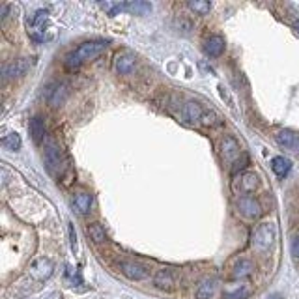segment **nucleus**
Masks as SVG:
<instances>
[{
	"instance_id": "11",
	"label": "nucleus",
	"mask_w": 299,
	"mask_h": 299,
	"mask_svg": "<svg viewBox=\"0 0 299 299\" xmlns=\"http://www.w3.org/2000/svg\"><path fill=\"white\" fill-rule=\"evenodd\" d=\"M114 68L120 75H131L135 71V56L131 52H122L114 60Z\"/></svg>"
},
{
	"instance_id": "23",
	"label": "nucleus",
	"mask_w": 299,
	"mask_h": 299,
	"mask_svg": "<svg viewBox=\"0 0 299 299\" xmlns=\"http://www.w3.org/2000/svg\"><path fill=\"white\" fill-rule=\"evenodd\" d=\"M187 6L189 9H193L198 15H206V13H210V9H212V4L206 2V0H191V2H187Z\"/></svg>"
},
{
	"instance_id": "5",
	"label": "nucleus",
	"mask_w": 299,
	"mask_h": 299,
	"mask_svg": "<svg viewBox=\"0 0 299 299\" xmlns=\"http://www.w3.org/2000/svg\"><path fill=\"white\" fill-rule=\"evenodd\" d=\"M54 271V265L49 258H38L36 262H32V265L28 267V275L34 279V281H47Z\"/></svg>"
},
{
	"instance_id": "19",
	"label": "nucleus",
	"mask_w": 299,
	"mask_h": 299,
	"mask_svg": "<svg viewBox=\"0 0 299 299\" xmlns=\"http://www.w3.org/2000/svg\"><path fill=\"white\" fill-rule=\"evenodd\" d=\"M28 129H30V135H32V138H34V142H42L43 137H45V124H43L42 118H32L30 120V124H28Z\"/></svg>"
},
{
	"instance_id": "15",
	"label": "nucleus",
	"mask_w": 299,
	"mask_h": 299,
	"mask_svg": "<svg viewBox=\"0 0 299 299\" xmlns=\"http://www.w3.org/2000/svg\"><path fill=\"white\" fill-rule=\"evenodd\" d=\"M258 187V178L255 172H243L239 174V191L241 193H251Z\"/></svg>"
},
{
	"instance_id": "22",
	"label": "nucleus",
	"mask_w": 299,
	"mask_h": 299,
	"mask_svg": "<svg viewBox=\"0 0 299 299\" xmlns=\"http://www.w3.org/2000/svg\"><path fill=\"white\" fill-rule=\"evenodd\" d=\"M86 232H88L90 239H92V241H95V243H103V241L107 239V236H105V230H103V226H101V224H97V222L90 224V226L86 228Z\"/></svg>"
},
{
	"instance_id": "13",
	"label": "nucleus",
	"mask_w": 299,
	"mask_h": 299,
	"mask_svg": "<svg viewBox=\"0 0 299 299\" xmlns=\"http://www.w3.org/2000/svg\"><path fill=\"white\" fill-rule=\"evenodd\" d=\"M154 284H155V288L169 292V290H172V288H174L176 279H174V275H172L169 269H161V271H157V273H155Z\"/></svg>"
},
{
	"instance_id": "20",
	"label": "nucleus",
	"mask_w": 299,
	"mask_h": 299,
	"mask_svg": "<svg viewBox=\"0 0 299 299\" xmlns=\"http://www.w3.org/2000/svg\"><path fill=\"white\" fill-rule=\"evenodd\" d=\"M253 269H255V265H253L251 260H239L238 264L234 265L232 275H234V279H245V277L253 273Z\"/></svg>"
},
{
	"instance_id": "7",
	"label": "nucleus",
	"mask_w": 299,
	"mask_h": 299,
	"mask_svg": "<svg viewBox=\"0 0 299 299\" xmlns=\"http://www.w3.org/2000/svg\"><path fill=\"white\" fill-rule=\"evenodd\" d=\"M277 144L284 148V150H290L294 154H299V133L290 131V129H282L275 135Z\"/></svg>"
},
{
	"instance_id": "9",
	"label": "nucleus",
	"mask_w": 299,
	"mask_h": 299,
	"mask_svg": "<svg viewBox=\"0 0 299 299\" xmlns=\"http://www.w3.org/2000/svg\"><path fill=\"white\" fill-rule=\"evenodd\" d=\"M239 150H241V148H239V142L234 137L226 135V137L222 138V142H221V155H222V159H224L226 163L238 161V157L241 155V152H239Z\"/></svg>"
},
{
	"instance_id": "29",
	"label": "nucleus",
	"mask_w": 299,
	"mask_h": 299,
	"mask_svg": "<svg viewBox=\"0 0 299 299\" xmlns=\"http://www.w3.org/2000/svg\"><path fill=\"white\" fill-rule=\"evenodd\" d=\"M292 256L296 258V260H299V236H296V238L292 239Z\"/></svg>"
},
{
	"instance_id": "3",
	"label": "nucleus",
	"mask_w": 299,
	"mask_h": 299,
	"mask_svg": "<svg viewBox=\"0 0 299 299\" xmlns=\"http://www.w3.org/2000/svg\"><path fill=\"white\" fill-rule=\"evenodd\" d=\"M238 212L245 219H258L262 215V206L255 197H249V195H243V197L238 198Z\"/></svg>"
},
{
	"instance_id": "4",
	"label": "nucleus",
	"mask_w": 299,
	"mask_h": 299,
	"mask_svg": "<svg viewBox=\"0 0 299 299\" xmlns=\"http://www.w3.org/2000/svg\"><path fill=\"white\" fill-rule=\"evenodd\" d=\"M255 247L260 249V251H265L273 245L275 241V226L273 224H260L256 230H255Z\"/></svg>"
},
{
	"instance_id": "28",
	"label": "nucleus",
	"mask_w": 299,
	"mask_h": 299,
	"mask_svg": "<svg viewBox=\"0 0 299 299\" xmlns=\"http://www.w3.org/2000/svg\"><path fill=\"white\" fill-rule=\"evenodd\" d=\"M247 165H249V157L247 155H241V161L238 159V161L234 163V167H232V174H238V172L243 171Z\"/></svg>"
},
{
	"instance_id": "24",
	"label": "nucleus",
	"mask_w": 299,
	"mask_h": 299,
	"mask_svg": "<svg viewBox=\"0 0 299 299\" xmlns=\"http://www.w3.org/2000/svg\"><path fill=\"white\" fill-rule=\"evenodd\" d=\"M124 6H126V9H131L137 15H146L152 11V6L148 2H131V4H124Z\"/></svg>"
},
{
	"instance_id": "10",
	"label": "nucleus",
	"mask_w": 299,
	"mask_h": 299,
	"mask_svg": "<svg viewBox=\"0 0 299 299\" xmlns=\"http://www.w3.org/2000/svg\"><path fill=\"white\" fill-rule=\"evenodd\" d=\"M120 271L128 277L129 281H144L148 277V269L144 265L135 264V262H122L120 264Z\"/></svg>"
},
{
	"instance_id": "21",
	"label": "nucleus",
	"mask_w": 299,
	"mask_h": 299,
	"mask_svg": "<svg viewBox=\"0 0 299 299\" xmlns=\"http://www.w3.org/2000/svg\"><path fill=\"white\" fill-rule=\"evenodd\" d=\"M75 208L79 210V214L86 215L92 208V195L88 193H79L75 195Z\"/></svg>"
},
{
	"instance_id": "8",
	"label": "nucleus",
	"mask_w": 299,
	"mask_h": 299,
	"mask_svg": "<svg viewBox=\"0 0 299 299\" xmlns=\"http://www.w3.org/2000/svg\"><path fill=\"white\" fill-rule=\"evenodd\" d=\"M32 66V62L28 58H21V60H13V62H9V64H4V68H2V75L4 79H11V77H21V75H25L28 68Z\"/></svg>"
},
{
	"instance_id": "2",
	"label": "nucleus",
	"mask_w": 299,
	"mask_h": 299,
	"mask_svg": "<svg viewBox=\"0 0 299 299\" xmlns=\"http://www.w3.org/2000/svg\"><path fill=\"white\" fill-rule=\"evenodd\" d=\"M45 165L51 174L54 176H60L62 174V148H60L52 138L47 140V146H45Z\"/></svg>"
},
{
	"instance_id": "31",
	"label": "nucleus",
	"mask_w": 299,
	"mask_h": 299,
	"mask_svg": "<svg viewBox=\"0 0 299 299\" xmlns=\"http://www.w3.org/2000/svg\"><path fill=\"white\" fill-rule=\"evenodd\" d=\"M294 28H296V30H298V32H299V19H298V21H296V23H294Z\"/></svg>"
},
{
	"instance_id": "1",
	"label": "nucleus",
	"mask_w": 299,
	"mask_h": 299,
	"mask_svg": "<svg viewBox=\"0 0 299 299\" xmlns=\"http://www.w3.org/2000/svg\"><path fill=\"white\" fill-rule=\"evenodd\" d=\"M107 45H109V43L103 42V40H94V42L81 43L77 49H73V51L64 58V66H66L69 71H75V69L81 68L85 62L94 60V58H97L99 54H103V52L107 51Z\"/></svg>"
},
{
	"instance_id": "27",
	"label": "nucleus",
	"mask_w": 299,
	"mask_h": 299,
	"mask_svg": "<svg viewBox=\"0 0 299 299\" xmlns=\"http://www.w3.org/2000/svg\"><path fill=\"white\" fill-rule=\"evenodd\" d=\"M249 294H251V290H249L247 286H241V288H238V290L234 292H226L222 296V299H247Z\"/></svg>"
},
{
	"instance_id": "26",
	"label": "nucleus",
	"mask_w": 299,
	"mask_h": 299,
	"mask_svg": "<svg viewBox=\"0 0 299 299\" xmlns=\"http://www.w3.org/2000/svg\"><path fill=\"white\" fill-rule=\"evenodd\" d=\"M2 144L8 150H19L21 148V137H19L17 133H9L8 137L2 140Z\"/></svg>"
},
{
	"instance_id": "6",
	"label": "nucleus",
	"mask_w": 299,
	"mask_h": 299,
	"mask_svg": "<svg viewBox=\"0 0 299 299\" xmlns=\"http://www.w3.org/2000/svg\"><path fill=\"white\" fill-rule=\"evenodd\" d=\"M47 11L40 9L36 11L32 21H28V34L32 36V40L36 42H43L45 40V23H47Z\"/></svg>"
},
{
	"instance_id": "16",
	"label": "nucleus",
	"mask_w": 299,
	"mask_h": 299,
	"mask_svg": "<svg viewBox=\"0 0 299 299\" xmlns=\"http://www.w3.org/2000/svg\"><path fill=\"white\" fill-rule=\"evenodd\" d=\"M183 114H185V118L191 122V124H200V118H202V114H204V109H202V105H198L197 101H189L185 105V109H183Z\"/></svg>"
},
{
	"instance_id": "17",
	"label": "nucleus",
	"mask_w": 299,
	"mask_h": 299,
	"mask_svg": "<svg viewBox=\"0 0 299 299\" xmlns=\"http://www.w3.org/2000/svg\"><path fill=\"white\" fill-rule=\"evenodd\" d=\"M215 290H217V284L215 281H210V279H206L198 284L197 292H195V298L197 299H212L214 298Z\"/></svg>"
},
{
	"instance_id": "14",
	"label": "nucleus",
	"mask_w": 299,
	"mask_h": 299,
	"mask_svg": "<svg viewBox=\"0 0 299 299\" xmlns=\"http://www.w3.org/2000/svg\"><path fill=\"white\" fill-rule=\"evenodd\" d=\"M204 51L206 54H210V56H221L222 51H224V40H222L221 36H212L208 42L204 43Z\"/></svg>"
},
{
	"instance_id": "12",
	"label": "nucleus",
	"mask_w": 299,
	"mask_h": 299,
	"mask_svg": "<svg viewBox=\"0 0 299 299\" xmlns=\"http://www.w3.org/2000/svg\"><path fill=\"white\" fill-rule=\"evenodd\" d=\"M66 95H68V88L64 85H49L45 92V97L49 99L52 107H60V103H64Z\"/></svg>"
},
{
	"instance_id": "30",
	"label": "nucleus",
	"mask_w": 299,
	"mask_h": 299,
	"mask_svg": "<svg viewBox=\"0 0 299 299\" xmlns=\"http://www.w3.org/2000/svg\"><path fill=\"white\" fill-rule=\"evenodd\" d=\"M69 238H71V249L75 251V249H77V238H75V230H73L71 224H69Z\"/></svg>"
},
{
	"instance_id": "18",
	"label": "nucleus",
	"mask_w": 299,
	"mask_h": 299,
	"mask_svg": "<svg viewBox=\"0 0 299 299\" xmlns=\"http://www.w3.org/2000/svg\"><path fill=\"white\" fill-rule=\"evenodd\" d=\"M290 167H292L290 159H286V157H282V155H277V157L271 159V169H273V172L279 178H284V176L290 172Z\"/></svg>"
},
{
	"instance_id": "25",
	"label": "nucleus",
	"mask_w": 299,
	"mask_h": 299,
	"mask_svg": "<svg viewBox=\"0 0 299 299\" xmlns=\"http://www.w3.org/2000/svg\"><path fill=\"white\" fill-rule=\"evenodd\" d=\"M200 124L206 126V128H214V126H219V124H221V120H219V116H217L214 111H204L202 118H200Z\"/></svg>"
}]
</instances>
